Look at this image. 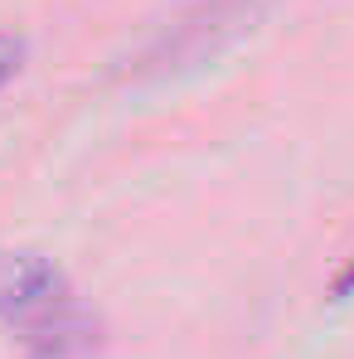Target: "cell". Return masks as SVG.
Segmentation results:
<instances>
[{
	"label": "cell",
	"mask_w": 354,
	"mask_h": 359,
	"mask_svg": "<svg viewBox=\"0 0 354 359\" xmlns=\"http://www.w3.org/2000/svg\"><path fill=\"white\" fill-rule=\"evenodd\" d=\"M0 325L20 340L25 359H93L102 350V316L34 248L0 252Z\"/></svg>",
	"instance_id": "1"
},
{
	"label": "cell",
	"mask_w": 354,
	"mask_h": 359,
	"mask_svg": "<svg viewBox=\"0 0 354 359\" xmlns=\"http://www.w3.org/2000/svg\"><path fill=\"white\" fill-rule=\"evenodd\" d=\"M25 59H29V44H25L20 34H5V29H0V93L20 78Z\"/></svg>",
	"instance_id": "2"
},
{
	"label": "cell",
	"mask_w": 354,
	"mask_h": 359,
	"mask_svg": "<svg viewBox=\"0 0 354 359\" xmlns=\"http://www.w3.org/2000/svg\"><path fill=\"white\" fill-rule=\"evenodd\" d=\"M330 297L335 301H345V297H354V257L335 272V282H330Z\"/></svg>",
	"instance_id": "3"
}]
</instances>
